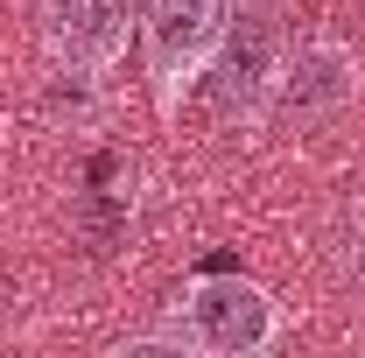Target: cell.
Masks as SVG:
<instances>
[{"mask_svg":"<svg viewBox=\"0 0 365 358\" xmlns=\"http://www.w3.org/2000/svg\"><path fill=\"white\" fill-rule=\"evenodd\" d=\"M134 14H140V63H148L155 113L176 120L182 98L218 63L232 21H239V0H134Z\"/></svg>","mask_w":365,"mask_h":358,"instance_id":"obj_1","label":"cell"},{"mask_svg":"<svg viewBox=\"0 0 365 358\" xmlns=\"http://www.w3.org/2000/svg\"><path fill=\"white\" fill-rule=\"evenodd\" d=\"M43 120H49V127L85 134L91 120H98V78H91V71H56L49 91H43Z\"/></svg>","mask_w":365,"mask_h":358,"instance_id":"obj_6","label":"cell"},{"mask_svg":"<svg viewBox=\"0 0 365 358\" xmlns=\"http://www.w3.org/2000/svg\"><path fill=\"white\" fill-rule=\"evenodd\" d=\"M281 63H288V36L274 21V7H239L218 63L204 71L211 85V113L225 120L232 134H260L274 120V98H281Z\"/></svg>","mask_w":365,"mask_h":358,"instance_id":"obj_3","label":"cell"},{"mask_svg":"<svg viewBox=\"0 0 365 358\" xmlns=\"http://www.w3.org/2000/svg\"><path fill=\"white\" fill-rule=\"evenodd\" d=\"M134 43H140L134 0H43V49L56 71L113 78Z\"/></svg>","mask_w":365,"mask_h":358,"instance_id":"obj_5","label":"cell"},{"mask_svg":"<svg viewBox=\"0 0 365 358\" xmlns=\"http://www.w3.org/2000/svg\"><path fill=\"white\" fill-rule=\"evenodd\" d=\"M239 7H288V0H239Z\"/></svg>","mask_w":365,"mask_h":358,"instance_id":"obj_8","label":"cell"},{"mask_svg":"<svg viewBox=\"0 0 365 358\" xmlns=\"http://www.w3.org/2000/svg\"><path fill=\"white\" fill-rule=\"evenodd\" d=\"M344 267L365 288V190H351V204H344Z\"/></svg>","mask_w":365,"mask_h":358,"instance_id":"obj_7","label":"cell"},{"mask_svg":"<svg viewBox=\"0 0 365 358\" xmlns=\"http://www.w3.org/2000/svg\"><path fill=\"white\" fill-rule=\"evenodd\" d=\"M169 330L204 358H260L288 337V316L253 274H190L169 310Z\"/></svg>","mask_w":365,"mask_h":358,"instance_id":"obj_2","label":"cell"},{"mask_svg":"<svg viewBox=\"0 0 365 358\" xmlns=\"http://www.w3.org/2000/svg\"><path fill=\"white\" fill-rule=\"evenodd\" d=\"M359 98H365V56L344 36L317 29V36L288 43L274 120H288V127H337L344 113H359Z\"/></svg>","mask_w":365,"mask_h":358,"instance_id":"obj_4","label":"cell"}]
</instances>
